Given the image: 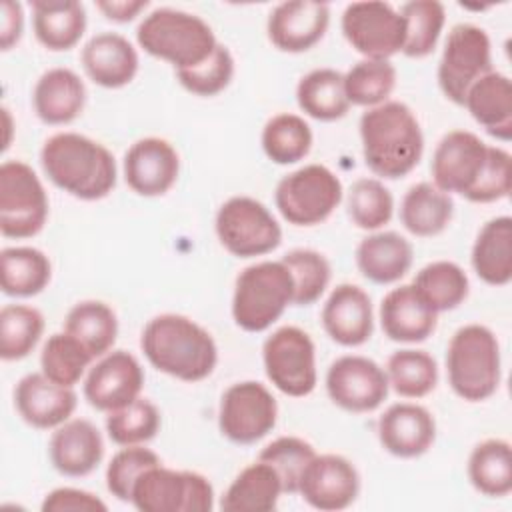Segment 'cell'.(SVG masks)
<instances>
[{"instance_id": "cell-17", "label": "cell", "mask_w": 512, "mask_h": 512, "mask_svg": "<svg viewBox=\"0 0 512 512\" xmlns=\"http://www.w3.org/2000/svg\"><path fill=\"white\" fill-rule=\"evenodd\" d=\"M144 370L138 358L126 350H110L90 366L84 378V398L100 412H112L140 398Z\"/></svg>"}, {"instance_id": "cell-52", "label": "cell", "mask_w": 512, "mask_h": 512, "mask_svg": "<svg viewBox=\"0 0 512 512\" xmlns=\"http://www.w3.org/2000/svg\"><path fill=\"white\" fill-rule=\"evenodd\" d=\"M24 32V10L20 2L4 0L0 4V48L10 50Z\"/></svg>"}, {"instance_id": "cell-34", "label": "cell", "mask_w": 512, "mask_h": 512, "mask_svg": "<svg viewBox=\"0 0 512 512\" xmlns=\"http://www.w3.org/2000/svg\"><path fill=\"white\" fill-rule=\"evenodd\" d=\"M298 108L320 122H334L348 114L350 102L344 90V74L334 68H314L296 86Z\"/></svg>"}, {"instance_id": "cell-49", "label": "cell", "mask_w": 512, "mask_h": 512, "mask_svg": "<svg viewBox=\"0 0 512 512\" xmlns=\"http://www.w3.org/2000/svg\"><path fill=\"white\" fill-rule=\"evenodd\" d=\"M234 78V56L228 46L218 44L216 50L198 66L188 70H176L180 86L202 98H210L228 88Z\"/></svg>"}, {"instance_id": "cell-45", "label": "cell", "mask_w": 512, "mask_h": 512, "mask_svg": "<svg viewBox=\"0 0 512 512\" xmlns=\"http://www.w3.org/2000/svg\"><path fill=\"white\" fill-rule=\"evenodd\" d=\"M160 430V410L146 398L106 414L108 438L118 446H138L150 442Z\"/></svg>"}, {"instance_id": "cell-47", "label": "cell", "mask_w": 512, "mask_h": 512, "mask_svg": "<svg viewBox=\"0 0 512 512\" xmlns=\"http://www.w3.org/2000/svg\"><path fill=\"white\" fill-rule=\"evenodd\" d=\"M348 216L368 232L384 228L394 214L392 192L378 178H360L348 190Z\"/></svg>"}, {"instance_id": "cell-43", "label": "cell", "mask_w": 512, "mask_h": 512, "mask_svg": "<svg viewBox=\"0 0 512 512\" xmlns=\"http://www.w3.org/2000/svg\"><path fill=\"white\" fill-rule=\"evenodd\" d=\"M400 14L406 26L402 54L408 58L428 56L436 48L446 24L444 4L438 0H412L402 4Z\"/></svg>"}, {"instance_id": "cell-8", "label": "cell", "mask_w": 512, "mask_h": 512, "mask_svg": "<svg viewBox=\"0 0 512 512\" xmlns=\"http://www.w3.org/2000/svg\"><path fill=\"white\" fill-rule=\"evenodd\" d=\"M342 182L324 164H306L280 178L274 204L292 226H316L332 216L342 202Z\"/></svg>"}, {"instance_id": "cell-20", "label": "cell", "mask_w": 512, "mask_h": 512, "mask_svg": "<svg viewBox=\"0 0 512 512\" xmlns=\"http://www.w3.org/2000/svg\"><path fill=\"white\" fill-rule=\"evenodd\" d=\"M330 24V6L314 0H288L276 4L266 22L268 40L282 52L300 54L314 48Z\"/></svg>"}, {"instance_id": "cell-41", "label": "cell", "mask_w": 512, "mask_h": 512, "mask_svg": "<svg viewBox=\"0 0 512 512\" xmlns=\"http://www.w3.org/2000/svg\"><path fill=\"white\" fill-rule=\"evenodd\" d=\"M94 356L68 332L48 336L40 352V372L50 380L74 388L90 370Z\"/></svg>"}, {"instance_id": "cell-35", "label": "cell", "mask_w": 512, "mask_h": 512, "mask_svg": "<svg viewBox=\"0 0 512 512\" xmlns=\"http://www.w3.org/2000/svg\"><path fill=\"white\" fill-rule=\"evenodd\" d=\"M0 284L6 296L30 298L40 294L50 278L48 256L32 246H10L0 252Z\"/></svg>"}, {"instance_id": "cell-54", "label": "cell", "mask_w": 512, "mask_h": 512, "mask_svg": "<svg viewBox=\"0 0 512 512\" xmlns=\"http://www.w3.org/2000/svg\"><path fill=\"white\" fill-rule=\"evenodd\" d=\"M2 116H4V128H6V138H4V150L10 146V132H12V118H10V110L6 106H2Z\"/></svg>"}, {"instance_id": "cell-44", "label": "cell", "mask_w": 512, "mask_h": 512, "mask_svg": "<svg viewBox=\"0 0 512 512\" xmlns=\"http://www.w3.org/2000/svg\"><path fill=\"white\" fill-rule=\"evenodd\" d=\"M44 332V316L28 304H6L0 310V356L2 360L26 358Z\"/></svg>"}, {"instance_id": "cell-6", "label": "cell", "mask_w": 512, "mask_h": 512, "mask_svg": "<svg viewBox=\"0 0 512 512\" xmlns=\"http://www.w3.org/2000/svg\"><path fill=\"white\" fill-rule=\"evenodd\" d=\"M448 384L466 402H484L500 386L502 360L496 334L484 324L458 328L446 348Z\"/></svg>"}, {"instance_id": "cell-14", "label": "cell", "mask_w": 512, "mask_h": 512, "mask_svg": "<svg viewBox=\"0 0 512 512\" xmlns=\"http://www.w3.org/2000/svg\"><path fill=\"white\" fill-rule=\"evenodd\" d=\"M340 28L346 42L364 58L390 60L404 48V18L388 2L366 0L348 4L342 12Z\"/></svg>"}, {"instance_id": "cell-13", "label": "cell", "mask_w": 512, "mask_h": 512, "mask_svg": "<svg viewBox=\"0 0 512 512\" xmlns=\"http://www.w3.org/2000/svg\"><path fill=\"white\" fill-rule=\"evenodd\" d=\"M492 70V42L484 28L462 22L450 28L438 62L442 94L462 106L468 88Z\"/></svg>"}, {"instance_id": "cell-10", "label": "cell", "mask_w": 512, "mask_h": 512, "mask_svg": "<svg viewBox=\"0 0 512 512\" xmlns=\"http://www.w3.org/2000/svg\"><path fill=\"white\" fill-rule=\"evenodd\" d=\"M214 230L236 258H256L270 254L282 242V228L274 214L252 196H232L216 212Z\"/></svg>"}, {"instance_id": "cell-38", "label": "cell", "mask_w": 512, "mask_h": 512, "mask_svg": "<svg viewBox=\"0 0 512 512\" xmlns=\"http://www.w3.org/2000/svg\"><path fill=\"white\" fill-rule=\"evenodd\" d=\"M412 286L422 300L440 314L458 308L466 300L470 280L464 268L456 262L436 260L416 272Z\"/></svg>"}, {"instance_id": "cell-5", "label": "cell", "mask_w": 512, "mask_h": 512, "mask_svg": "<svg viewBox=\"0 0 512 512\" xmlns=\"http://www.w3.org/2000/svg\"><path fill=\"white\" fill-rule=\"evenodd\" d=\"M138 46L174 70H188L202 64L220 44L210 24L198 14L178 8H156L136 28Z\"/></svg>"}, {"instance_id": "cell-9", "label": "cell", "mask_w": 512, "mask_h": 512, "mask_svg": "<svg viewBox=\"0 0 512 512\" xmlns=\"http://www.w3.org/2000/svg\"><path fill=\"white\" fill-rule=\"evenodd\" d=\"M130 504L140 512H210L214 488L198 472L174 470L160 462L138 476Z\"/></svg>"}, {"instance_id": "cell-15", "label": "cell", "mask_w": 512, "mask_h": 512, "mask_svg": "<svg viewBox=\"0 0 512 512\" xmlns=\"http://www.w3.org/2000/svg\"><path fill=\"white\" fill-rule=\"evenodd\" d=\"M278 420V404L272 392L256 382L242 380L230 384L218 408V428L234 444H256Z\"/></svg>"}, {"instance_id": "cell-32", "label": "cell", "mask_w": 512, "mask_h": 512, "mask_svg": "<svg viewBox=\"0 0 512 512\" xmlns=\"http://www.w3.org/2000/svg\"><path fill=\"white\" fill-rule=\"evenodd\" d=\"M284 494L276 470L256 460L242 468L226 488L220 508L226 512H270Z\"/></svg>"}, {"instance_id": "cell-39", "label": "cell", "mask_w": 512, "mask_h": 512, "mask_svg": "<svg viewBox=\"0 0 512 512\" xmlns=\"http://www.w3.org/2000/svg\"><path fill=\"white\" fill-rule=\"evenodd\" d=\"M390 388L410 400L428 396L438 384V364L432 354L418 348H402L390 354L386 362Z\"/></svg>"}, {"instance_id": "cell-36", "label": "cell", "mask_w": 512, "mask_h": 512, "mask_svg": "<svg viewBox=\"0 0 512 512\" xmlns=\"http://www.w3.org/2000/svg\"><path fill=\"white\" fill-rule=\"evenodd\" d=\"M468 480L484 496L502 498L512 490V448L508 440L478 442L468 456Z\"/></svg>"}, {"instance_id": "cell-19", "label": "cell", "mask_w": 512, "mask_h": 512, "mask_svg": "<svg viewBox=\"0 0 512 512\" xmlns=\"http://www.w3.org/2000/svg\"><path fill=\"white\" fill-rule=\"evenodd\" d=\"M122 170L132 192L144 198H156L176 184L180 156L168 140L146 136L126 150Z\"/></svg>"}, {"instance_id": "cell-48", "label": "cell", "mask_w": 512, "mask_h": 512, "mask_svg": "<svg viewBox=\"0 0 512 512\" xmlns=\"http://www.w3.org/2000/svg\"><path fill=\"white\" fill-rule=\"evenodd\" d=\"M314 456H316L314 446L304 438L278 436L260 450L258 460L270 464L276 470L282 482L284 494H296L300 476Z\"/></svg>"}, {"instance_id": "cell-4", "label": "cell", "mask_w": 512, "mask_h": 512, "mask_svg": "<svg viewBox=\"0 0 512 512\" xmlns=\"http://www.w3.org/2000/svg\"><path fill=\"white\" fill-rule=\"evenodd\" d=\"M40 164L48 180L78 200L106 198L116 186L112 152L78 132H58L40 150Z\"/></svg>"}, {"instance_id": "cell-24", "label": "cell", "mask_w": 512, "mask_h": 512, "mask_svg": "<svg viewBox=\"0 0 512 512\" xmlns=\"http://www.w3.org/2000/svg\"><path fill=\"white\" fill-rule=\"evenodd\" d=\"M48 456L62 476H88L104 458L102 434L90 420L70 418L54 428L48 442Z\"/></svg>"}, {"instance_id": "cell-2", "label": "cell", "mask_w": 512, "mask_h": 512, "mask_svg": "<svg viewBox=\"0 0 512 512\" xmlns=\"http://www.w3.org/2000/svg\"><path fill=\"white\" fill-rule=\"evenodd\" d=\"M362 156L368 170L384 180L408 176L424 152V134L418 118L400 100L366 108L360 116Z\"/></svg>"}, {"instance_id": "cell-26", "label": "cell", "mask_w": 512, "mask_h": 512, "mask_svg": "<svg viewBox=\"0 0 512 512\" xmlns=\"http://www.w3.org/2000/svg\"><path fill=\"white\" fill-rule=\"evenodd\" d=\"M438 314L422 300L412 284L392 288L380 302V326L392 342L416 344L432 336Z\"/></svg>"}, {"instance_id": "cell-18", "label": "cell", "mask_w": 512, "mask_h": 512, "mask_svg": "<svg viewBox=\"0 0 512 512\" xmlns=\"http://www.w3.org/2000/svg\"><path fill=\"white\" fill-rule=\"evenodd\" d=\"M360 474L340 454H316L304 468L298 492L312 508L322 512L344 510L358 498Z\"/></svg>"}, {"instance_id": "cell-11", "label": "cell", "mask_w": 512, "mask_h": 512, "mask_svg": "<svg viewBox=\"0 0 512 512\" xmlns=\"http://www.w3.org/2000/svg\"><path fill=\"white\" fill-rule=\"evenodd\" d=\"M48 220V196L32 170L22 160L0 164V232L6 238H32Z\"/></svg>"}, {"instance_id": "cell-50", "label": "cell", "mask_w": 512, "mask_h": 512, "mask_svg": "<svg viewBox=\"0 0 512 512\" xmlns=\"http://www.w3.org/2000/svg\"><path fill=\"white\" fill-rule=\"evenodd\" d=\"M154 464H160V458L144 444L122 446L106 466L108 492L120 502H130L134 482L146 468Z\"/></svg>"}, {"instance_id": "cell-3", "label": "cell", "mask_w": 512, "mask_h": 512, "mask_svg": "<svg viewBox=\"0 0 512 512\" xmlns=\"http://www.w3.org/2000/svg\"><path fill=\"white\" fill-rule=\"evenodd\" d=\"M140 348L158 372L182 382H200L218 364V346L212 334L182 314H158L148 320Z\"/></svg>"}, {"instance_id": "cell-46", "label": "cell", "mask_w": 512, "mask_h": 512, "mask_svg": "<svg viewBox=\"0 0 512 512\" xmlns=\"http://www.w3.org/2000/svg\"><path fill=\"white\" fill-rule=\"evenodd\" d=\"M294 280V306H310L326 292L332 268L324 254L310 248H296L280 258Z\"/></svg>"}, {"instance_id": "cell-53", "label": "cell", "mask_w": 512, "mask_h": 512, "mask_svg": "<svg viewBox=\"0 0 512 512\" xmlns=\"http://www.w3.org/2000/svg\"><path fill=\"white\" fill-rule=\"evenodd\" d=\"M96 8L112 22H130L134 20L142 10L148 8L146 0H100L96 2Z\"/></svg>"}, {"instance_id": "cell-12", "label": "cell", "mask_w": 512, "mask_h": 512, "mask_svg": "<svg viewBox=\"0 0 512 512\" xmlns=\"http://www.w3.org/2000/svg\"><path fill=\"white\" fill-rule=\"evenodd\" d=\"M262 362L272 386L286 396L304 398L316 388V346L298 326L274 330L262 344Z\"/></svg>"}, {"instance_id": "cell-51", "label": "cell", "mask_w": 512, "mask_h": 512, "mask_svg": "<svg viewBox=\"0 0 512 512\" xmlns=\"http://www.w3.org/2000/svg\"><path fill=\"white\" fill-rule=\"evenodd\" d=\"M40 508L44 512H104V510H108L106 502H102L96 494L82 490V488H72V486L54 488L52 492H48L44 496Z\"/></svg>"}, {"instance_id": "cell-30", "label": "cell", "mask_w": 512, "mask_h": 512, "mask_svg": "<svg viewBox=\"0 0 512 512\" xmlns=\"http://www.w3.org/2000/svg\"><path fill=\"white\" fill-rule=\"evenodd\" d=\"M32 26L36 40L52 50L74 48L86 32V8L76 0H32Z\"/></svg>"}, {"instance_id": "cell-31", "label": "cell", "mask_w": 512, "mask_h": 512, "mask_svg": "<svg viewBox=\"0 0 512 512\" xmlns=\"http://www.w3.org/2000/svg\"><path fill=\"white\" fill-rule=\"evenodd\" d=\"M470 262L476 276L490 286H506L512 280V218L488 220L472 244Z\"/></svg>"}, {"instance_id": "cell-16", "label": "cell", "mask_w": 512, "mask_h": 512, "mask_svg": "<svg viewBox=\"0 0 512 512\" xmlns=\"http://www.w3.org/2000/svg\"><path fill=\"white\" fill-rule=\"evenodd\" d=\"M390 390L386 370L368 356L344 354L326 372L328 398L342 410L366 414L382 406Z\"/></svg>"}, {"instance_id": "cell-27", "label": "cell", "mask_w": 512, "mask_h": 512, "mask_svg": "<svg viewBox=\"0 0 512 512\" xmlns=\"http://www.w3.org/2000/svg\"><path fill=\"white\" fill-rule=\"evenodd\" d=\"M32 104L36 116L50 126H64L76 120L86 104V86L70 68L46 70L34 86Z\"/></svg>"}, {"instance_id": "cell-7", "label": "cell", "mask_w": 512, "mask_h": 512, "mask_svg": "<svg viewBox=\"0 0 512 512\" xmlns=\"http://www.w3.org/2000/svg\"><path fill=\"white\" fill-rule=\"evenodd\" d=\"M294 280L282 260L246 266L234 282L232 318L246 332L268 330L292 304Z\"/></svg>"}, {"instance_id": "cell-28", "label": "cell", "mask_w": 512, "mask_h": 512, "mask_svg": "<svg viewBox=\"0 0 512 512\" xmlns=\"http://www.w3.org/2000/svg\"><path fill=\"white\" fill-rule=\"evenodd\" d=\"M414 248L410 240L392 230H376L356 246V266L374 284H394L412 266Z\"/></svg>"}, {"instance_id": "cell-29", "label": "cell", "mask_w": 512, "mask_h": 512, "mask_svg": "<svg viewBox=\"0 0 512 512\" xmlns=\"http://www.w3.org/2000/svg\"><path fill=\"white\" fill-rule=\"evenodd\" d=\"M476 124H480L490 136L500 142L512 138V82L506 74L490 70L476 80L466 96L464 104Z\"/></svg>"}, {"instance_id": "cell-21", "label": "cell", "mask_w": 512, "mask_h": 512, "mask_svg": "<svg viewBox=\"0 0 512 512\" xmlns=\"http://www.w3.org/2000/svg\"><path fill=\"white\" fill-rule=\"evenodd\" d=\"M76 404L74 388L62 386L42 372L26 374L14 388V406L20 418L38 430H54L70 420Z\"/></svg>"}, {"instance_id": "cell-37", "label": "cell", "mask_w": 512, "mask_h": 512, "mask_svg": "<svg viewBox=\"0 0 512 512\" xmlns=\"http://www.w3.org/2000/svg\"><path fill=\"white\" fill-rule=\"evenodd\" d=\"M64 332L82 342L96 360L112 350L118 336V318L106 302L82 300L68 310Z\"/></svg>"}, {"instance_id": "cell-40", "label": "cell", "mask_w": 512, "mask_h": 512, "mask_svg": "<svg viewBox=\"0 0 512 512\" xmlns=\"http://www.w3.org/2000/svg\"><path fill=\"white\" fill-rule=\"evenodd\" d=\"M310 124L292 112L272 116L262 128V150L274 164L288 166L304 160L312 148Z\"/></svg>"}, {"instance_id": "cell-22", "label": "cell", "mask_w": 512, "mask_h": 512, "mask_svg": "<svg viewBox=\"0 0 512 512\" xmlns=\"http://www.w3.org/2000/svg\"><path fill=\"white\" fill-rule=\"evenodd\" d=\"M380 446L396 458H418L436 440V420L428 408L416 402H396L378 418Z\"/></svg>"}, {"instance_id": "cell-33", "label": "cell", "mask_w": 512, "mask_h": 512, "mask_svg": "<svg viewBox=\"0 0 512 512\" xmlns=\"http://www.w3.org/2000/svg\"><path fill=\"white\" fill-rule=\"evenodd\" d=\"M454 216V200L432 182L410 186L400 204L402 226L418 236L432 238L442 234Z\"/></svg>"}, {"instance_id": "cell-23", "label": "cell", "mask_w": 512, "mask_h": 512, "mask_svg": "<svg viewBox=\"0 0 512 512\" xmlns=\"http://www.w3.org/2000/svg\"><path fill=\"white\" fill-rule=\"evenodd\" d=\"M324 332L340 346L354 348L370 340L374 312L368 292L356 284H338L326 298L320 314Z\"/></svg>"}, {"instance_id": "cell-42", "label": "cell", "mask_w": 512, "mask_h": 512, "mask_svg": "<svg viewBox=\"0 0 512 512\" xmlns=\"http://www.w3.org/2000/svg\"><path fill=\"white\" fill-rule=\"evenodd\" d=\"M396 68L390 60H358L344 74V90L350 106L374 108L390 100V94L396 88Z\"/></svg>"}, {"instance_id": "cell-25", "label": "cell", "mask_w": 512, "mask_h": 512, "mask_svg": "<svg viewBox=\"0 0 512 512\" xmlns=\"http://www.w3.org/2000/svg\"><path fill=\"white\" fill-rule=\"evenodd\" d=\"M86 76L102 88H122L138 74L140 58L128 38L118 32L94 34L80 54Z\"/></svg>"}, {"instance_id": "cell-1", "label": "cell", "mask_w": 512, "mask_h": 512, "mask_svg": "<svg viewBox=\"0 0 512 512\" xmlns=\"http://www.w3.org/2000/svg\"><path fill=\"white\" fill-rule=\"evenodd\" d=\"M432 184L468 202L490 204L506 198L512 186V156L468 130H450L432 156Z\"/></svg>"}]
</instances>
